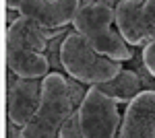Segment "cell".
<instances>
[{"label": "cell", "mask_w": 155, "mask_h": 138, "mask_svg": "<svg viewBox=\"0 0 155 138\" xmlns=\"http://www.w3.org/2000/svg\"><path fill=\"white\" fill-rule=\"evenodd\" d=\"M116 4L114 0H87L81 4L72 21V31L79 33L97 54L114 62H130L137 47H130L124 37L114 29L116 25Z\"/></svg>", "instance_id": "obj_1"}, {"label": "cell", "mask_w": 155, "mask_h": 138, "mask_svg": "<svg viewBox=\"0 0 155 138\" xmlns=\"http://www.w3.org/2000/svg\"><path fill=\"white\" fill-rule=\"evenodd\" d=\"M77 111L62 72H50L41 81V101L33 117L21 128V138H58L60 128Z\"/></svg>", "instance_id": "obj_2"}, {"label": "cell", "mask_w": 155, "mask_h": 138, "mask_svg": "<svg viewBox=\"0 0 155 138\" xmlns=\"http://www.w3.org/2000/svg\"><path fill=\"white\" fill-rule=\"evenodd\" d=\"M60 62H62V70L68 79H74L81 85H89V87H97V85L114 81L124 68L120 62H114L110 58L97 54L74 31L66 35L64 43H62Z\"/></svg>", "instance_id": "obj_3"}, {"label": "cell", "mask_w": 155, "mask_h": 138, "mask_svg": "<svg viewBox=\"0 0 155 138\" xmlns=\"http://www.w3.org/2000/svg\"><path fill=\"white\" fill-rule=\"evenodd\" d=\"M79 122L83 138H118L122 115L118 111V103H114L95 87H89L79 107Z\"/></svg>", "instance_id": "obj_4"}, {"label": "cell", "mask_w": 155, "mask_h": 138, "mask_svg": "<svg viewBox=\"0 0 155 138\" xmlns=\"http://www.w3.org/2000/svg\"><path fill=\"white\" fill-rule=\"evenodd\" d=\"M81 4V0H21L19 14L46 31H60L72 25Z\"/></svg>", "instance_id": "obj_5"}, {"label": "cell", "mask_w": 155, "mask_h": 138, "mask_svg": "<svg viewBox=\"0 0 155 138\" xmlns=\"http://www.w3.org/2000/svg\"><path fill=\"white\" fill-rule=\"evenodd\" d=\"M6 85H8V93H6V99H8V107H6L8 122L19 128H23L33 117V114L39 107V101H41V81L19 79L15 72L8 70Z\"/></svg>", "instance_id": "obj_6"}, {"label": "cell", "mask_w": 155, "mask_h": 138, "mask_svg": "<svg viewBox=\"0 0 155 138\" xmlns=\"http://www.w3.org/2000/svg\"><path fill=\"white\" fill-rule=\"evenodd\" d=\"M118 138H155V91L139 93L126 105Z\"/></svg>", "instance_id": "obj_7"}, {"label": "cell", "mask_w": 155, "mask_h": 138, "mask_svg": "<svg viewBox=\"0 0 155 138\" xmlns=\"http://www.w3.org/2000/svg\"><path fill=\"white\" fill-rule=\"evenodd\" d=\"M116 29L130 47L143 50L149 43V29L141 0H120L116 4Z\"/></svg>", "instance_id": "obj_8"}, {"label": "cell", "mask_w": 155, "mask_h": 138, "mask_svg": "<svg viewBox=\"0 0 155 138\" xmlns=\"http://www.w3.org/2000/svg\"><path fill=\"white\" fill-rule=\"evenodd\" d=\"M6 68L27 81H44L52 72L46 54H35L11 43H6Z\"/></svg>", "instance_id": "obj_9"}, {"label": "cell", "mask_w": 155, "mask_h": 138, "mask_svg": "<svg viewBox=\"0 0 155 138\" xmlns=\"http://www.w3.org/2000/svg\"><path fill=\"white\" fill-rule=\"evenodd\" d=\"M95 89L101 91L106 97H110L114 103L128 105L139 93H143V85H141V79H139L137 72H132L128 68H122V72H120L114 81L97 85Z\"/></svg>", "instance_id": "obj_10"}, {"label": "cell", "mask_w": 155, "mask_h": 138, "mask_svg": "<svg viewBox=\"0 0 155 138\" xmlns=\"http://www.w3.org/2000/svg\"><path fill=\"white\" fill-rule=\"evenodd\" d=\"M128 70L132 72H137L139 74V79H141V85H143V91H155V79L151 76V72L147 70L143 62V54L139 52V54H134L130 62H128Z\"/></svg>", "instance_id": "obj_11"}, {"label": "cell", "mask_w": 155, "mask_h": 138, "mask_svg": "<svg viewBox=\"0 0 155 138\" xmlns=\"http://www.w3.org/2000/svg\"><path fill=\"white\" fill-rule=\"evenodd\" d=\"M66 35H60L56 39H52L46 47V58H48L50 66H52V72H64L62 70V62H60V52H62V43H64Z\"/></svg>", "instance_id": "obj_12"}, {"label": "cell", "mask_w": 155, "mask_h": 138, "mask_svg": "<svg viewBox=\"0 0 155 138\" xmlns=\"http://www.w3.org/2000/svg\"><path fill=\"white\" fill-rule=\"evenodd\" d=\"M58 138H83V130H81V122H79V109L64 122V126L60 128Z\"/></svg>", "instance_id": "obj_13"}, {"label": "cell", "mask_w": 155, "mask_h": 138, "mask_svg": "<svg viewBox=\"0 0 155 138\" xmlns=\"http://www.w3.org/2000/svg\"><path fill=\"white\" fill-rule=\"evenodd\" d=\"M68 79V76H66ZM68 91H71V97H72V103L77 105V109L81 107V103H83L85 95H87V91L89 89H85V85H81L79 81H74V79H68Z\"/></svg>", "instance_id": "obj_14"}, {"label": "cell", "mask_w": 155, "mask_h": 138, "mask_svg": "<svg viewBox=\"0 0 155 138\" xmlns=\"http://www.w3.org/2000/svg\"><path fill=\"white\" fill-rule=\"evenodd\" d=\"M141 54H143V62H145V66H147V70L151 72V76L155 79V41H149L141 50Z\"/></svg>", "instance_id": "obj_15"}]
</instances>
